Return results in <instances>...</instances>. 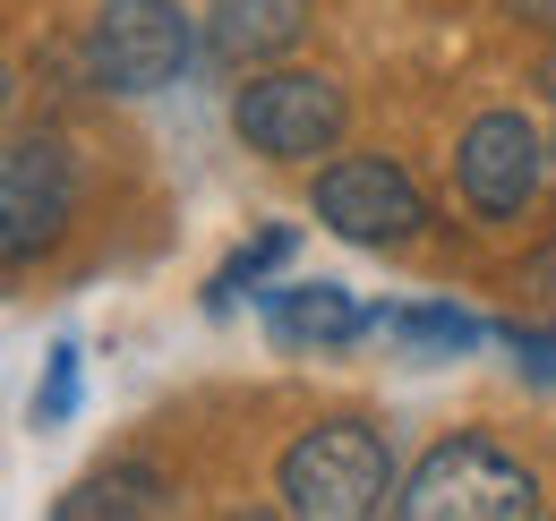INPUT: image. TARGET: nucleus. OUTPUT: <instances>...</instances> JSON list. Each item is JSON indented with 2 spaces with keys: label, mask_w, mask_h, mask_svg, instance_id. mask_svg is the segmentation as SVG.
Segmentation results:
<instances>
[{
  "label": "nucleus",
  "mask_w": 556,
  "mask_h": 521,
  "mask_svg": "<svg viewBox=\"0 0 556 521\" xmlns=\"http://www.w3.org/2000/svg\"><path fill=\"white\" fill-rule=\"evenodd\" d=\"M198 52V26L180 0H103L86 26V77L103 94H163Z\"/></svg>",
  "instance_id": "obj_4"
},
{
  "label": "nucleus",
  "mask_w": 556,
  "mask_h": 521,
  "mask_svg": "<svg viewBox=\"0 0 556 521\" xmlns=\"http://www.w3.org/2000/svg\"><path fill=\"white\" fill-rule=\"evenodd\" d=\"M368 326H386V317H368L343 282H282V291H266V333L282 351H343Z\"/></svg>",
  "instance_id": "obj_8"
},
{
  "label": "nucleus",
  "mask_w": 556,
  "mask_h": 521,
  "mask_svg": "<svg viewBox=\"0 0 556 521\" xmlns=\"http://www.w3.org/2000/svg\"><path fill=\"white\" fill-rule=\"evenodd\" d=\"M386 333H403V342L428 351V359H454V351H471V342H480V317H463V308H394Z\"/></svg>",
  "instance_id": "obj_12"
},
{
  "label": "nucleus",
  "mask_w": 556,
  "mask_h": 521,
  "mask_svg": "<svg viewBox=\"0 0 556 521\" xmlns=\"http://www.w3.org/2000/svg\"><path fill=\"white\" fill-rule=\"evenodd\" d=\"M172 505V479L154 470V461L138 454H121V461H103V470H86L70 496H52V513L61 521H103V513H163Z\"/></svg>",
  "instance_id": "obj_10"
},
{
  "label": "nucleus",
  "mask_w": 556,
  "mask_h": 521,
  "mask_svg": "<svg viewBox=\"0 0 556 521\" xmlns=\"http://www.w3.org/2000/svg\"><path fill=\"white\" fill-rule=\"evenodd\" d=\"M308 205L351 249H403V240L428 231V196H419V180L394 154H334V163H317Z\"/></svg>",
  "instance_id": "obj_5"
},
{
  "label": "nucleus",
  "mask_w": 556,
  "mask_h": 521,
  "mask_svg": "<svg viewBox=\"0 0 556 521\" xmlns=\"http://www.w3.org/2000/svg\"><path fill=\"white\" fill-rule=\"evenodd\" d=\"M231 129L266 163H317L351 129V94L326 68H249V86L231 94Z\"/></svg>",
  "instance_id": "obj_3"
},
{
  "label": "nucleus",
  "mask_w": 556,
  "mask_h": 521,
  "mask_svg": "<svg viewBox=\"0 0 556 521\" xmlns=\"http://www.w3.org/2000/svg\"><path fill=\"white\" fill-rule=\"evenodd\" d=\"M77 214V154L52 129H17L0 163V257L35 265Z\"/></svg>",
  "instance_id": "obj_6"
},
{
  "label": "nucleus",
  "mask_w": 556,
  "mask_h": 521,
  "mask_svg": "<svg viewBox=\"0 0 556 521\" xmlns=\"http://www.w3.org/2000/svg\"><path fill=\"white\" fill-rule=\"evenodd\" d=\"M308 35V0H214L206 43L223 68H275Z\"/></svg>",
  "instance_id": "obj_9"
},
{
  "label": "nucleus",
  "mask_w": 556,
  "mask_h": 521,
  "mask_svg": "<svg viewBox=\"0 0 556 521\" xmlns=\"http://www.w3.org/2000/svg\"><path fill=\"white\" fill-rule=\"evenodd\" d=\"M548 154H556V145H548Z\"/></svg>",
  "instance_id": "obj_18"
},
{
  "label": "nucleus",
  "mask_w": 556,
  "mask_h": 521,
  "mask_svg": "<svg viewBox=\"0 0 556 521\" xmlns=\"http://www.w3.org/2000/svg\"><path fill=\"white\" fill-rule=\"evenodd\" d=\"M514 26H540V35H556V0H496Z\"/></svg>",
  "instance_id": "obj_16"
},
{
  "label": "nucleus",
  "mask_w": 556,
  "mask_h": 521,
  "mask_svg": "<svg viewBox=\"0 0 556 521\" xmlns=\"http://www.w3.org/2000/svg\"><path fill=\"white\" fill-rule=\"evenodd\" d=\"M282 257H291V223H266V231H257L249 249H231V265H223V274L206 282V308H231L240 291H257V282H266Z\"/></svg>",
  "instance_id": "obj_11"
},
{
  "label": "nucleus",
  "mask_w": 556,
  "mask_h": 521,
  "mask_svg": "<svg viewBox=\"0 0 556 521\" xmlns=\"http://www.w3.org/2000/svg\"><path fill=\"white\" fill-rule=\"evenodd\" d=\"M531 86H540V94H548V103H556V43H548V52H540V68H531Z\"/></svg>",
  "instance_id": "obj_17"
},
{
  "label": "nucleus",
  "mask_w": 556,
  "mask_h": 521,
  "mask_svg": "<svg viewBox=\"0 0 556 521\" xmlns=\"http://www.w3.org/2000/svg\"><path fill=\"white\" fill-rule=\"evenodd\" d=\"M548 171H556V154L540 145V129L522 112H480L463 129V145H454V189H463V205L480 223H514L540 196Z\"/></svg>",
  "instance_id": "obj_7"
},
{
  "label": "nucleus",
  "mask_w": 556,
  "mask_h": 521,
  "mask_svg": "<svg viewBox=\"0 0 556 521\" xmlns=\"http://www.w3.org/2000/svg\"><path fill=\"white\" fill-rule=\"evenodd\" d=\"M514 291H522V308H531L540 326H556V240H548V249H531V257H522V274H514Z\"/></svg>",
  "instance_id": "obj_13"
},
{
  "label": "nucleus",
  "mask_w": 556,
  "mask_h": 521,
  "mask_svg": "<svg viewBox=\"0 0 556 521\" xmlns=\"http://www.w3.org/2000/svg\"><path fill=\"white\" fill-rule=\"evenodd\" d=\"M275 496L282 513H308V521H368L394 505V454L368 419H317L300 428L275 461Z\"/></svg>",
  "instance_id": "obj_1"
},
{
  "label": "nucleus",
  "mask_w": 556,
  "mask_h": 521,
  "mask_svg": "<svg viewBox=\"0 0 556 521\" xmlns=\"http://www.w3.org/2000/svg\"><path fill=\"white\" fill-rule=\"evenodd\" d=\"M394 513L403 521H531L540 513V470L522 454H505L496 436H445L394 487Z\"/></svg>",
  "instance_id": "obj_2"
},
{
  "label": "nucleus",
  "mask_w": 556,
  "mask_h": 521,
  "mask_svg": "<svg viewBox=\"0 0 556 521\" xmlns=\"http://www.w3.org/2000/svg\"><path fill=\"white\" fill-rule=\"evenodd\" d=\"M505 342H514V359H522V368H531L540 385H556V333H540V326H514Z\"/></svg>",
  "instance_id": "obj_15"
},
{
  "label": "nucleus",
  "mask_w": 556,
  "mask_h": 521,
  "mask_svg": "<svg viewBox=\"0 0 556 521\" xmlns=\"http://www.w3.org/2000/svg\"><path fill=\"white\" fill-rule=\"evenodd\" d=\"M70 410H77V342H61L52 351V377L35 393V419H70Z\"/></svg>",
  "instance_id": "obj_14"
}]
</instances>
